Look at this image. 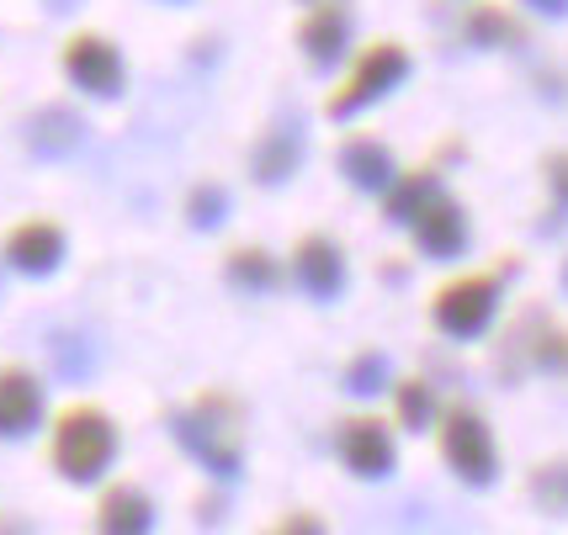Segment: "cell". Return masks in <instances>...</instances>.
<instances>
[{"label": "cell", "instance_id": "24", "mask_svg": "<svg viewBox=\"0 0 568 535\" xmlns=\"http://www.w3.org/2000/svg\"><path fill=\"white\" fill-rule=\"evenodd\" d=\"M547 175H552V192H558V202H568V154L547 160Z\"/></svg>", "mask_w": 568, "mask_h": 535}, {"label": "cell", "instance_id": "19", "mask_svg": "<svg viewBox=\"0 0 568 535\" xmlns=\"http://www.w3.org/2000/svg\"><path fill=\"white\" fill-rule=\"evenodd\" d=\"M341 38H346V27H341L335 11H320L314 22L303 27V49H308V59H320V64H329L341 53Z\"/></svg>", "mask_w": 568, "mask_h": 535}, {"label": "cell", "instance_id": "4", "mask_svg": "<svg viewBox=\"0 0 568 535\" xmlns=\"http://www.w3.org/2000/svg\"><path fill=\"white\" fill-rule=\"evenodd\" d=\"M495 308H499V270H478V276H463L436 292L430 302V323L452 335V340H473L495 323Z\"/></svg>", "mask_w": 568, "mask_h": 535}, {"label": "cell", "instance_id": "26", "mask_svg": "<svg viewBox=\"0 0 568 535\" xmlns=\"http://www.w3.org/2000/svg\"><path fill=\"white\" fill-rule=\"evenodd\" d=\"M542 6H564V0H542Z\"/></svg>", "mask_w": 568, "mask_h": 535}, {"label": "cell", "instance_id": "7", "mask_svg": "<svg viewBox=\"0 0 568 535\" xmlns=\"http://www.w3.org/2000/svg\"><path fill=\"white\" fill-rule=\"evenodd\" d=\"M293 281L314 302H335L341 287H346V255H341V244L324 239V234H303L293 249Z\"/></svg>", "mask_w": 568, "mask_h": 535}, {"label": "cell", "instance_id": "16", "mask_svg": "<svg viewBox=\"0 0 568 535\" xmlns=\"http://www.w3.org/2000/svg\"><path fill=\"white\" fill-rule=\"evenodd\" d=\"M394 414L404 430H430V424H436V392H430V382L404 377L394 388Z\"/></svg>", "mask_w": 568, "mask_h": 535}, {"label": "cell", "instance_id": "17", "mask_svg": "<svg viewBox=\"0 0 568 535\" xmlns=\"http://www.w3.org/2000/svg\"><path fill=\"white\" fill-rule=\"evenodd\" d=\"M297 165V138L293 133H272L255 148V181H287Z\"/></svg>", "mask_w": 568, "mask_h": 535}, {"label": "cell", "instance_id": "10", "mask_svg": "<svg viewBox=\"0 0 568 535\" xmlns=\"http://www.w3.org/2000/svg\"><path fill=\"white\" fill-rule=\"evenodd\" d=\"M415 244H420V255H430V260H457L468 249V213L452 196H436L415 218Z\"/></svg>", "mask_w": 568, "mask_h": 535}, {"label": "cell", "instance_id": "9", "mask_svg": "<svg viewBox=\"0 0 568 535\" xmlns=\"http://www.w3.org/2000/svg\"><path fill=\"white\" fill-rule=\"evenodd\" d=\"M404 70H409L404 49H388V43L367 49V59H362V64H356V74L346 80V91L329 101V112H335V117H346V112H356V106L377 101L388 85H398V74H404Z\"/></svg>", "mask_w": 568, "mask_h": 535}, {"label": "cell", "instance_id": "20", "mask_svg": "<svg viewBox=\"0 0 568 535\" xmlns=\"http://www.w3.org/2000/svg\"><path fill=\"white\" fill-rule=\"evenodd\" d=\"M223 213H229V192H219V186H197V192L186 196V218L197 223V228H219Z\"/></svg>", "mask_w": 568, "mask_h": 535}, {"label": "cell", "instance_id": "6", "mask_svg": "<svg viewBox=\"0 0 568 535\" xmlns=\"http://www.w3.org/2000/svg\"><path fill=\"white\" fill-rule=\"evenodd\" d=\"M335 451H341V466H346L351 477H388V466H394V435H388V424L383 419H346L341 424V435H335Z\"/></svg>", "mask_w": 568, "mask_h": 535}, {"label": "cell", "instance_id": "8", "mask_svg": "<svg viewBox=\"0 0 568 535\" xmlns=\"http://www.w3.org/2000/svg\"><path fill=\"white\" fill-rule=\"evenodd\" d=\"M43 424V382L27 366H0V440H27Z\"/></svg>", "mask_w": 568, "mask_h": 535}, {"label": "cell", "instance_id": "18", "mask_svg": "<svg viewBox=\"0 0 568 535\" xmlns=\"http://www.w3.org/2000/svg\"><path fill=\"white\" fill-rule=\"evenodd\" d=\"M531 498L547 514H568V462H542L531 472Z\"/></svg>", "mask_w": 568, "mask_h": 535}, {"label": "cell", "instance_id": "14", "mask_svg": "<svg viewBox=\"0 0 568 535\" xmlns=\"http://www.w3.org/2000/svg\"><path fill=\"white\" fill-rule=\"evenodd\" d=\"M223 276H229V287H240V292H250V297L282 287V266H276L266 249H234L229 266H223Z\"/></svg>", "mask_w": 568, "mask_h": 535}, {"label": "cell", "instance_id": "1", "mask_svg": "<svg viewBox=\"0 0 568 535\" xmlns=\"http://www.w3.org/2000/svg\"><path fill=\"white\" fill-rule=\"evenodd\" d=\"M171 435L207 477H219V483L240 477V462H245V424H240V403H234V398H223V392L192 398V403L171 419Z\"/></svg>", "mask_w": 568, "mask_h": 535}, {"label": "cell", "instance_id": "15", "mask_svg": "<svg viewBox=\"0 0 568 535\" xmlns=\"http://www.w3.org/2000/svg\"><path fill=\"white\" fill-rule=\"evenodd\" d=\"M442 192V181L430 171H415V175H398V186L388 192V223H404V228H415V218H420L425 207L436 202Z\"/></svg>", "mask_w": 568, "mask_h": 535}, {"label": "cell", "instance_id": "11", "mask_svg": "<svg viewBox=\"0 0 568 535\" xmlns=\"http://www.w3.org/2000/svg\"><path fill=\"white\" fill-rule=\"evenodd\" d=\"M64 70H70L74 85H85V91H97V96H112L118 91V80H123V64H118V53L106 38H74L70 49H64Z\"/></svg>", "mask_w": 568, "mask_h": 535}, {"label": "cell", "instance_id": "13", "mask_svg": "<svg viewBox=\"0 0 568 535\" xmlns=\"http://www.w3.org/2000/svg\"><path fill=\"white\" fill-rule=\"evenodd\" d=\"M341 171H346V181H356L362 192L394 186V160H388V148L372 144V138H351V144L341 148Z\"/></svg>", "mask_w": 568, "mask_h": 535}, {"label": "cell", "instance_id": "23", "mask_svg": "<svg viewBox=\"0 0 568 535\" xmlns=\"http://www.w3.org/2000/svg\"><path fill=\"white\" fill-rule=\"evenodd\" d=\"M266 535H324V519L320 514H308V510H293V514H282Z\"/></svg>", "mask_w": 568, "mask_h": 535}, {"label": "cell", "instance_id": "3", "mask_svg": "<svg viewBox=\"0 0 568 535\" xmlns=\"http://www.w3.org/2000/svg\"><path fill=\"white\" fill-rule=\"evenodd\" d=\"M442 456H446V466H452L463 483H473V487L495 483L499 451H495V430H489V419L478 414V409H468V403L446 409L442 414Z\"/></svg>", "mask_w": 568, "mask_h": 535}, {"label": "cell", "instance_id": "21", "mask_svg": "<svg viewBox=\"0 0 568 535\" xmlns=\"http://www.w3.org/2000/svg\"><path fill=\"white\" fill-rule=\"evenodd\" d=\"M388 382V361L377 356V350H367V356H356V361L346 366V388L351 392H377Z\"/></svg>", "mask_w": 568, "mask_h": 535}, {"label": "cell", "instance_id": "2", "mask_svg": "<svg viewBox=\"0 0 568 535\" xmlns=\"http://www.w3.org/2000/svg\"><path fill=\"white\" fill-rule=\"evenodd\" d=\"M118 424L112 414H101L91 403H74L53 419L49 430V462L64 483H101L112 462H118Z\"/></svg>", "mask_w": 568, "mask_h": 535}, {"label": "cell", "instance_id": "27", "mask_svg": "<svg viewBox=\"0 0 568 535\" xmlns=\"http://www.w3.org/2000/svg\"><path fill=\"white\" fill-rule=\"evenodd\" d=\"M564 287H568V266H564Z\"/></svg>", "mask_w": 568, "mask_h": 535}, {"label": "cell", "instance_id": "5", "mask_svg": "<svg viewBox=\"0 0 568 535\" xmlns=\"http://www.w3.org/2000/svg\"><path fill=\"white\" fill-rule=\"evenodd\" d=\"M64 249H70V239H64L59 223L27 218L0 239V260L17 270V276H53V270L64 266Z\"/></svg>", "mask_w": 568, "mask_h": 535}, {"label": "cell", "instance_id": "22", "mask_svg": "<svg viewBox=\"0 0 568 535\" xmlns=\"http://www.w3.org/2000/svg\"><path fill=\"white\" fill-rule=\"evenodd\" d=\"M531 366H547V371H568V335L547 329L542 340H531Z\"/></svg>", "mask_w": 568, "mask_h": 535}, {"label": "cell", "instance_id": "12", "mask_svg": "<svg viewBox=\"0 0 568 535\" xmlns=\"http://www.w3.org/2000/svg\"><path fill=\"white\" fill-rule=\"evenodd\" d=\"M154 531V504L144 487L112 483L97 504V535H149Z\"/></svg>", "mask_w": 568, "mask_h": 535}, {"label": "cell", "instance_id": "25", "mask_svg": "<svg viewBox=\"0 0 568 535\" xmlns=\"http://www.w3.org/2000/svg\"><path fill=\"white\" fill-rule=\"evenodd\" d=\"M0 535H32V531H27V519H17V514H6V519H0Z\"/></svg>", "mask_w": 568, "mask_h": 535}]
</instances>
